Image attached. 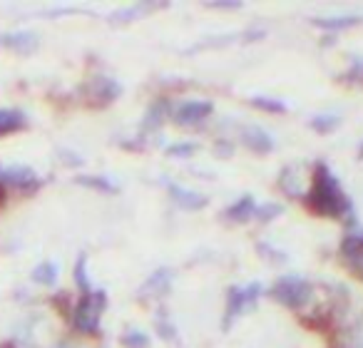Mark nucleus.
<instances>
[{
    "instance_id": "obj_4",
    "label": "nucleus",
    "mask_w": 363,
    "mask_h": 348,
    "mask_svg": "<svg viewBox=\"0 0 363 348\" xmlns=\"http://www.w3.org/2000/svg\"><path fill=\"white\" fill-rule=\"evenodd\" d=\"M107 306V293L105 291H87L82 293L80 303L75 308V328L82 333H95L100 328L102 313Z\"/></svg>"
},
{
    "instance_id": "obj_10",
    "label": "nucleus",
    "mask_w": 363,
    "mask_h": 348,
    "mask_svg": "<svg viewBox=\"0 0 363 348\" xmlns=\"http://www.w3.org/2000/svg\"><path fill=\"white\" fill-rule=\"evenodd\" d=\"M341 254H343V259L356 269V271L363 274V232L348 234L341 244Z\"/></svg>"
},
{
    "instance_id": "obj_28",
    "label": "nucleus",
    "mask_w": 363,
    "mask_h": 348,
    "mask_svg": "<svg viewBox=\"0 0 363 348\" xmlns=\"http://www.w3.org/2000/svg\"><path fill=\"white\" fill-rule=\"evenodd\" d=\"M209 8H222V11H239L242 3L239 0H217V3H207Z\"/></svg>"
},
{
    "instance_id": "obj_23",
    "label": "nucleus",
    "mask_w": 363,
    "mask_h": 348,
    "mask_svg": "<svg viewBox=\"0 0 363 348\" xmlns=\"http://www.w3.org/2000/svg\"><path fill=\"white\" fill-rule=\"evenodd\" d=\"M122 346L125 348H150V336L145 331H127L122 336Z\"/></svg>"
},
{
    "instance_id": "obj_15",
    "label": "nucleus",
    "mask_w": 363,
    "mask_h": 348,
    "mask_svg": "<svg viewBox=\"0 0 363 348\" xmlns=\"http://www.w3.org/2000/svg\"><path fill=\"white\" fill-rule=\"evenodd\" d=\"M313 26L321 28V30H331V33H338V30H346V28H353L358 23H363L361 16H328V18H313Z\"/></svg>"
},
{
    "instance_id": "obj_14",
    "label": "nucleus",
    "mask_w": 363,
    "mask_h": 348,
    "mask_svg": "<svg viewBox=\"0 0 363 348\" xmlns=\"http://www.w3.org/2000/svg\"><path fill=\"white\" fill-rule=\"evenodd\" d=\"M90 92L97 97L100 102H112L117 95L122 92V87H120V82H115L112 77H107V75H97L95 80L90 82Z\"/></svg>"
},
{
    "instance_id": "obj_8",
    "label": "nucleus",
    "mask_w": 363,
    "mask_h": 348,
    "mask_svg": "<svg viewBox=\"0 0 363 348\" xmlns=\"http://www.w3.org/2000/svg\"><path fill=\"white\" fill-rule=\"evenodd\" d=\"M242 142L247 150L257 152V155H267V152L274 150V137L269 135L267 130H262V127L257 125H249L242 130Z\"/></svg>"
},
{
    "instance_id": "obj_6",
    "label": "nucleus",
    "mask_w": 363,
    "mask_h": 348,
    "mask_svg": "<svg viewBox=\"0 0 363 348\" xmlns=\"http://www.w3.org/2000/svg\"><path fill=\"white\" fill-rule=\"evenodd\" d=\"M214 105L209 100H187L174 110V120L179 125H199L212 115Z\"/></svg>"
},
{
    "instance_id": "obj_22",
    "label": "nucleus",
    "mask_w": 363,
    "mask_h": 348,
    "mask_svg": "<svg viewBox=\"0 0 363 348\" xmlns=\"http://www.w3.org/2000/svg\"><path fill=\"white\" fill-rule=\"evenodd\" d=\"M281 212H284V207H281V204H277V202L257 204V217H254V219H259V222H274V219H277Z\"/></svg>"
},
{
    "instance_id": "obj_3",
    "label": "nucleus",
    "mask_w": 363,
    "mask_h": 348,
    "mask_svg": "<svg viewBox=\"0 0 363 348\" xmlns=\"http://www.w3.org/2000/svg\"><path fill=\"white\" fill-rule=\"evenodd\" d=\"M272 296L286 308H301L311 298V284L298 274H286L277 279V284L272 286Z\"/></svg>"
},
{
    "instance_id": "obj_30",
    "label": "nucleus",
    "mask_w": 363,
    "mask_h": 348,
    "mask_svg": "<svg viewBox=\"0 0 363 348\" xmlns=\"http://www.w3.org/2000/svg\"><path fill=\"white\" fill-rule=\"evenodd\" d=\"M358 348H363V336H361V338H358Z\"/></svg>"
},
{
    "instance_id": "obj_32",
    "label": "nucleus",
    "mask_w": 363,
    "mask_h": 348,
    "mask_svg": "<svg viewBox=\"0 0 363 348\" xmlns=\"http://www.w3.org/2000/svg\"><path fill=\"white\" fill-rule=\"evenodd\" d=\"M0 197H3V189H0Z\"/></svg>"
},
{
    "instance_id": "obj_21",
    "label": "nucleus",
    "mask_w": 363,
    "mask_h": 348,
    "mask_svg": "<svg viewBox=\"0 0 363 348\" xmlns=\"http://www.w3.org/2000/svg\"><path fill=\"white\" fill-rule=\"evenodd\" d=\"M252 105H254V107H259V110L272 112V115H279V112H286V105H284L281 100H274V97H267V95L252 97Z\"/></svg>"
},
{
    "instance_id": "obj_2",
    "label": "nucleus",
    "mask_w": 363,
    "mask_h": 348,
    "mask_svg": "<svg viewBox=\"0 0 363 348\" xmlns=\"http://www.w3.org/2000/svg\"><path fill=\"white\" fill-rule=\"evenodd\" d=\"M262 284H247V286H232L227 293V308H224V321H222V328L229 331L234 326L239 316H244L247 311H252L257 306L259 296H262Z\"/></svg>"
},
{
    "instance_id": "obj_7",
    "label": "nucleus",
    "mask_w": 363,
    "mask_h": 348,
    "mask_svg": "<svg viewBox=\"0 0 363 348\" xmlns=\"http://www.w3.org/2000/svg\"><path fill=\"white\" fill-rule=\"evenodd\" d=\"M167 192H169V197L174 199L182 209H187V212H197V209H202L209 204V199L204 197V194L182 187V184H177V182H167Z\"/></svg>"
},
{
    "instance_id": "obj_18",
    "label": "nucleus",
    "mask_w": 363,
    "mask_h": 348,
    "mask_svg": "<svg viewBox=\"0 0 363 348\" xmlns=\"http://www.w3.org/2000/svg\"><path fill=\"white\" fill-rule=\"evenodd\" d=\"M33 281L43 284V286H52V284L57 281V266L55 262H43L35 266V271H33Z\"/></svg>"
},
{
    "instance_id": "obj_27",
    "label": "nucleus",
    "mask_w": 363,
    "mask_h": 348,
    "mask_svg": "<svg viewBox=\"0 0 363 348\" xmlns=\"http://www.w3.org/2000/svg\"><path fill=\"white\" fill-rule=\"evenodd\" d=\"M346 80L363 82V57H353L351 67H348V72H346Z\"/></svg>"
},
{
    "instance_id": "obj_26",
    "label": "nucleus",
    "mask_w": 363,
    "mask_h": 348,
    "mask_svg": "<svg viewBox=\"0 0 363 348\" xmlns=\"http://www.w3.org/2000/svg\"><path fill=\"white\" fill-rule=\"evenodd\" d=\"M87 257L82 254L80 259H77V266H75V281H77V286L82 288V293H87V291H92L90 288V281H87Z\"/></svg>"
},
{
    "instance_id": "obj_16",
    "label": "nucleus",
    "mask_w": 363,
    "mask_h": 348,
    "mask_svg": "<svg viewBox=\"0 0 363 348\" xmlns=\"http://www.w3.org/2000/svg\"><path fill=\"white\" fill-rule=\"evenodd\" d=\"M26 125H28L26 112H21V110H0V137L23 130Z\"/></svg>"
},
{
    "instance_id": "obj_20",
    "label": "nucleus",
    "mask_w": 363,
    "mask_h": 348,
    "mask_svg": "<svg viewBox=\"0 0 363 348\" xmlns=\"http://www.w3.org/2000/svg\"><path fill=\"white\" fill-rule=\"evenodd\" d=\"M75 182L82 184V187L97 189V192H110V194L117 192V184L112 182V179H107V177H75Z\"/></svg>"
},
{
    "instance_id": "obj_29",
    "label": "nucleus",
    "mask_w": 363,
    "mask_h": 348,
    "mask_svg": "<svg viewBox=\"0 0 363 348\" xmlns=\"http://www.w3.org/2000/svg\"><path fill=\"white\" fill-rule=\"evenodd\" d=\"M55 348H72V346H70V343H57Z\"/></svg>"
},
{
    "instance_id": "obj_11",
    "label": "nucleus",
    "mask_w": 363,
    "mask_h": 348,
    "mask_svg": "<svg viewBox=\"0 0 363 348\" xmlns=\"http://www.w3.org/2000/svg\"><path fill=\"white\" fill-rule=\"evenodd\" d=\"M279 187L289 194V197H301L303 194V169L298 164H289L279 177Z\"/></svg>"
},
{
    "instance_id": "obj_25",
    "label": "nucleus",
    "mask_w": 363,
    "mask_h": 348,
    "mask_svg": "<svg viewBox=\"0 0 363 348\" xmlns=\"http://www.w3.org/2000/svg\"><path fill=\"white\" fill-rule=\"evenodd\" d=\"M197 150H199L197 142H174V145L167 147V155H172V157H189V155H194Z\"/></svg>"
},
{
    "instance_id": "obj_12",
    "label": "nucleus",
    "mask_w": 363,
    "mask_h": 348,
    "mask_svg": "<svg viewBox=\"0 0 363 348\" xmlns=\"http://www.w3.org/2000/svg\"><path fill=\"white\" fill-rule=\"evenodd\" d=\"M169 284H172L169 269H157V271L140 286V296H145V298L147 296H160V293H164L167 288H169Z\"/></svg>"
},
{
    "instance_id": "obj_5",
    "label": "nucleus",
    "mask_w": 363,
    "mask_h": 348,
    "mask_svg": "<svg viewBox=\"0 0 363 348\" xmlns=\"http://www.w3.org/2000/svg\"><path fill=\"white\" fill-rule=\"evenodd\" d=\"M0 182L11 184V187H16V189H23V192H33V189L40 187V179H38L35 172H33L30 167H21V164L0 169Z\"/></svg>"
},
{
    "instance_id": "obj_24",
    "label": "nucleus",
    "mask_w": 363,
    "mask_h": 348,
    "mask_svg": "<svg viewBox=\"0 0 363 348\" xmlns=\"http://www.w3.org/2000/svg\"><path fill=\"white\" fill-rule=\"evenodd\" d=\"M162 112H164V105L162 102H155V105L150 107V112H147L145 122H142V130H157V127L162 125Z\"/></svg>"
},
{
    "instance_id": "obj_31",
    "label": "nucleus",
    "mask_w": 363,
    "mask_h": 348,
    "mask_svg": "<svg viewBox=\"0 0 363 348\" xmlns=\"http://www.w3.org/2000/svg\"><path fill=\"white\" fill-rule=\"evenodd\" d=\"M358 155H361V157H363V145H361V147H358Z\"/></svg>"
},
{
    "instance_id": "obj_13",
    "label": "nucleus",
    "mask_w": 363,
    "mask_h": 348,
    "mask_svg": "<svg viewBox=\"0 0 363 348\" xmlns=\"http://www.w3.org/2000/svg\"><path fill=\"white\" fill-rule=\"evenodd\" d=\"M224 217H227L229 222H249V219L257 217V202H254L252 194H244L242 199H237V202L224 212Z\"/></svg>"
},
{
    "instance_id": "obj_1",
    "label": "nucleus",
    "mask_w": 363,
    "mask_h": 348,
    "mask_svg": "<svg viewBox=\"0 0 363 348\" xmlns=\"http://www.w3.org/2000/svg\"><path fill=\"white\" fill-rule=\"evenodd\" d=\"M308 204H311L313 212L323 214V217L341 219L346 214H353V207L348 202L346 192H343L341 182H338L336 174L326 164L316 167V177H313V187L311 194H308Z\"/></svg>"
},
{
    "instance_id": "obj_19",
    "label": "nucleus",
    "mask_w": 363,
    "mask_h": 348,
    "mask_svg": "<svg viewBox=\"0 0 363 348\" xmlns=\"http://www.w3.org/2000/svg\"><path fill=\"white\" fill-rule=\"evenodd\" d=\"M338 125H341V115H333V112H323V115H316L311 120V130L321 132V135L333 132Z\"/></svg>"
},
{
    "instance_id": "obj_9",
    "label": "nucleus",
    "mask_w": 363,
    "mask_h": 348,
    "mask_svg": "<svg viewBox=\"0 0 363 348\" xmlns=\"http://www.w3.org/2000/svg\"><path fill=\"white\" fill-rule=\"evenodd\" d=\"M0 45L3 47H11L16 52H33L38 50V35L35 33H28V30H18V33H6V35H0Z\"/></svg>"
},
{
    "instance_id": "obj_17",
    "label": "nucleus",
    "mask_w": 363,
    "mask_h": 348,
    "mask_svg": "<svg viewBox=\"0 0 363 348\" xmlns=\"http://www.w3.org/2000/svg\"><path fill=\"white\" fill-rule=\"evenodd\" d=\"M155 8H162L160 3H142V6H132L127 11H120V13H112L110 21L112 23H130V21H137L140 16H145L147 11H155Z\"/></svg>"
}]
</instances>
